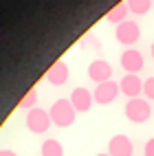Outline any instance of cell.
Returning <instances> with one entry per match:
<instances>
[{
	"mask_svg": "<svg viewBox=\"0 0 154 156\" xmlns=\"http://www.w3.org/2000/svg\"><path fill=\"white\" fill-rule=\"evenodd\" d=\"M152 2H154V0H152Z\"/></svg>",
	"mask_w": 154,
	"mask_h": 156,
	"instance_id": "44dd1931",
	"label": "cell"
},
{
	"mask_svg": "<svg viewBox=\"0 0 154 156\" xmlns=\"http://www.w3.org/2000/svg\"><path fill=\"white\" fill-rule=\"evenodd\" d=\"M48 114H51V121H53L57 128H68V126H73V123H75L77 110L73 108L70 99H57L53 106H51Z\"/></svg>",
	"mask_w": 154,
	"mask_h": 156,
	"instance_id": "6da1fadb",
	"label": "cell"
},
{
	"mask_svg": "<svg viewBox=\"0 0 154 156\" xmlns=\"http://www.w3.org/2000/svg\"><path fill=\"white\" fill-rule=\"evenodd\" d=\"M95 156H110V154H108V152H106V154H95Z\"/></svg>",
	"mask_w": 154,
	"mask_h": 156,
	"instance_id": "ffe728a7",
	"label": "cell"
},
{
	"mask_svg": "<svg viewBox=\"0 0 154 156\" xmlns=\"http://www.w3.org/2000/svg\"><path fill=\"white\" fill-rule=\"evenodd\" d=\"M40 154L42 156H64V147L57 139H46L40 147Z\"/></svg>",
	"mask_w": 154,
	"mask_h": 156,
	"instance_id": "4fadbf2b",
	"label": "cell"
},
{
	"mask_svg": "<svg viewBox=\"0 0 154 156\" xmlns=\"http://www.w3.org/2000/svg\"><path fill=\"white\" fill-rule=\"evenodd\" d=\"M121 68L128 73V75H137V73L143 68V64H145V59H143V55L139 53L137 48H126L121 53V59H119Z\"/></svg>",
	"mask_w": 154,
	"mask_h": 156,
	"instance_id": "8992f818",
	"label": "cell"
},
{
	"mask_svg": "<svg viewBox=\"0 0 154 156\" xmlns=\"http://www.w3.org/2000/svg\"><path fill=\"white\" fill-rule=\"evenodd\" d=\"M35 101H38V92H35V88H29V90L24 92V97L20 99L18 108H27V110H33V108H35Z\"/></svg>",
	"mask_w": 154,
	"mask_h": 156,
	"instance_id": "9a60e30c",
	"label": "cell"
},
{
	"mask_svg": "<svg viewBox=\"0 0 154 156\" xmlns=\"http://www.w3.org/2000/svg\"><path fill=\"white\" fill-rule=\"evenodd\" d=\"M108 154L110 156H132L134 154V145H132L130 136L126 134H115L108 141Z\"/></svg>",
	"mask_w": 154,
	"mask_h": 156,
	"instance_id": "9c48e42d",
	"label": "cell"
},
{
	"mask_svg": "<svg viewBox=\"0 0 154 156\" xmlns=\"http://www.w3.org/2000/svg\"><path fill=\"white\" fill-rule=\"evenodd\" d=\"M0 156H18L13 150H0Z\"/></svg>",
	"mask_w": 154,
	"mask_h": 156,
	"instance_id": "ac0fdd59",
	"label": "cell"
},
{
	"mask_svg": "<svg viewBox=\"0 0 154 156\" xmlns=\"http://www.w3.org/2000/svg\"><path fill=\"white\" fill-rule=\"evenodd\" d=\"M121 92L119 84L117 81H104V84H97L95 90H92V99H95L99 106H108V103H112L117 99V95Z\"/></svg>",
	"mask_w": 154,
	"mask_h": 156,
	"instance_id": "5b68a950",
	"label": "cell"
},
{
	"mask_svg": "<svg viewBox=\"0 0 154 156\" xmlns=\"http://www.w3.org/2000/svg\"><path fill=\"white\" fill-rule=\"evenodd\" d=\"M128 5V11H132L134 16H145L152 7V0H123Z\"/></svg>",
	"mask_w": 154,
	"mask_h": 156,
	"instance_id": "5bb4252c",
	"label": "cell"
},
{
	"mask_svg": "<svg viewBox=\"0 0 154 156\" xmlns=\"http://www.w3.org/2000/svg\"><path fill=\"white\" fill-rule=\"evenodd\" d=\"M92 92L88 90V88H84V86H79V88H75L73 92H70V103H73V108L77 110V112H88L90 110V106H92Z\"/></svg>",
	"mask_w": 154,
	"mask_h": 156,
	"instance_id": "8fae6325",
	"label": "cell"
},
{
	"mask_svg": "<svg viewBox=\"0 0 154 156\" xmlns=\"http://www.w3.org/2000/svg\"><path fill=\"white\" fill-rule=\"evenodd\" d=\"M119 88L128 99H137L143 92V81H141L139 75H123L121 81H119Z\"/></svg>",
	"mask_w": 154,
	"mask_h": 156,
	"instance_id": "30bf717a",
	"label": "cell"
},
{
	"mask_svg": "<svg viewBox=\"0 0 154 156\" xmlns=\"http://www.w3.org/2000/svg\"><path fill=\"white\" fill-rule=\"evenodd\" d=\"M86 73L95 84H104V81H110V77H112V66L106 59H92Z\"/></svg>",
	"mask_w": 154,
	"mask_h": 156,
	"instance_id": "52a82bcc",
	"label": "cell"
},
{
	"mask_svg": "<svg viewBox=\"0 0 154 156\" xmlns=\"http://www.w3.org/2000/svg\"><path fill=\"white\" fill-rule=\"evenodd\" d=\"M150 53H152V59H154V42H152V46H150Z\"/></svg>",
	"mask_w": 154,
	"mask_h": 156,
	"instance_id": "d6986e66",
	"label": "cell"
},
{
	"mask_svg": "<svg viewBox=\"0 0 154 156\" xmlns=\"http://www.w3.org/2000/svg\"><path fill=\"white\" fill-rule=\"evenodd\" d=\"M24 123H27V128L33 132V134H44L48 128H51V114L42 108H33V110H29L27 112V117H24Z\"/></svg>",
	"mask_w": 154,
	"mask_h": 156,
	"instance_id": "3957f363",
	"label": "cell"
},
{
	"mask_svg": "<svg viewBox=\"0 0 154 156\" xmlns=\"http://www.w3.org/2000/svg\"><path fill=\"white\" fill-rule=\"evenodd\" d=\"M115 37H117L119 44H123V46L130 48L134 42H139V37H141V27L134 22V20H123L121 24H117Z\"/></svg>",
	"mask_w": 154,
	"mask_h": 156,
	"instance_id": "277c9868",
	"label": "cell"
},
{
	"mask_svg": "<svg viewBox=\"0 0 154 156\" xmlns=\"http://www.w3.org/2000/svg\"><path fill=\"white\" fill-rule=\"evenodd\" d=\"M126 16H128V5L126 2H117L112 9L106 11L104 20H106V22H112V24H121L123 20H126Z\"/></svg>",
	"mask_w": 154,
	"mask_h": 156,
	"instance_id": "7c38bea8",
	"label": "cell"
},
{
	"mask_svg": "<svg viewBox=\"0 0 154 156\" xmlns=\"http://www.w3.org/2000/svg\"><path fill=\"white\" fill-rule=\"evenodd\" d=\"M143 95L148 101H154V77H148L143 81Z\"/></svg>",
	"mask_w": 154,
	"mask_h": 156,
	"instance_id": "2e32d148",
	"label": "cell"
},
{
	"mask_svg": "<svg viewBox=\"0 0 154 156\" xmlns=\"http://www.w3.org/2000/svg\"><path fill=\"white\" fill-rule=\"evenodd\" d=\"M143 154L145 156H154V139H150L145 143V147H143Z\"/></svg>",
	"mask_w": 154,
	"mask_h": 156,
	"instance_id": "e0dca14e",
	"label": "cell"
},
{
	"mask_svg": "<svg viewBox=\"0 0 154 156\" xmlns=\"http://www.w3.org/2000/svg\"><path fill=\"white\" fill-rule=\"evenodd\" d=\"M123 110H126L128 121H132V123H145L150 119V114H152L150 101L148 99H141V97L128 99V103H126V108H123Z\"/></svg>",
	"mask_w": 154,
	"mask_h": 156,
	"instance_id": "7a4b0ae2",
	"label": "cell"
},
{
	"mask_svg": "<svg viewBox=\"0 0 154 156\" xmlns=\"http://www.w3.org/2000/svg\"><path fill=\"white\" fill-rule=\"evenodd\" d=\"M68 77H70V73H68V64L64 59L53 62V64L48 66V70H46V81L51 86H64L68 81Z\"/></svg>",
	"mask_w": 154,
	"mask_h": 156,
	"instance_id": "ba28073f",
	"label": "cell"
}]
</instances>
